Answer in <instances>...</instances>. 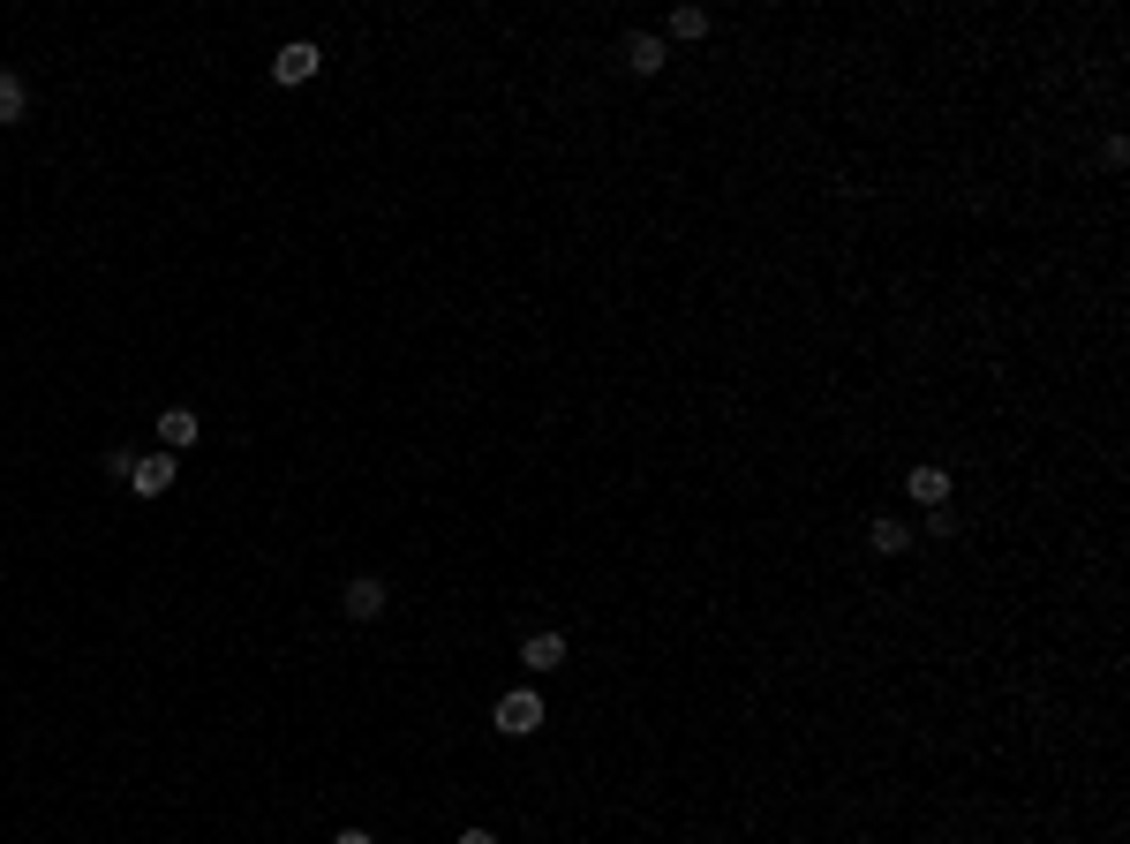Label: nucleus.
Masks as SVG:
<instances>
[{
	"label": "nucleus",
	"instance_id": "obj_10",
	"mask_svg": "<svg viewBox=\"0 0 1130 844\" xmlns=\"http://www.w3.org/2000/svg\"><path fill=\"white\" fill-rule=\"evenodd\" d=\"M23 114H31V91H23V76H15V68H0V128L23 122Z\"/></svg>",
	"mask_w": 1130,
	"mask_h": 844
},
{
	"label": "nucleus",
	"instance_id": "obj_1",
	"mask_svg": "<svg viewBox=\"0 0 1130 844\" xmlns=\"http://www.w3.org/2000/svg\"><path fill=\"white\" fill-rule=\"evenodd\" d=\"M498 731L505 739H536V731H543V694H536V686H513V694L498 701Z\"/></svg>",
	"mask_w": 1130,
	"mask_h": 844
},
{
	"label": "nucleus",
	"instance_id": "obj_12",
	"mask_svg": "<svg viewBox=\"0 0 1130 844\" xmlns=\"http://www.w3.org/2000/svg\"><path fill=\"white\" fill-rule=\"evenodd\" d=\"M136 461H144V453H128V445H114V453H106V475H114V483H136Z\"/></svg>",
	"mask_w": 1130,
	"mask_h": 844
},
{
	"label": "nucleus",
	"instance_id": "obj_2",
	"mask_svg": "<svg viewBox=\"0 0 1130 844\" xmlns=\"http://www.w3.org/2000/svg\"><path fill=\"white\" fill-rule=\"evenodd\" d=\"M317 68H325V53H317L309 39H287L279 53H272V84H309Z\"/></svg>",
	"mask_w": 1130,
	"mask_h": 844
},
{
	"label": "nucleus",
	"instance_id": "obj_9",
	"mask_svg": "<svg viewBox=\"0 0 1130 844\" xmlns=\"http://www.w3.org/2000/svg\"><path fill=\"white\" fill-rule=\"evenodd\" d=\"M867 550H881V558H905V550H912V528H905V520H889V513H881L875 528H867Z\"/></svg>",
	"mask_w": 1130,
	"mask_h": 844
},
{
	"label": "nucleus",
	"instance_id": "obj_3",
	"mask_svg": "<svg viewBox=\"0 0 1130 844\" xmlns=\"http://www.w3.org/2000/svg\"><path fill=\"white\" fill-rule=\"evenodd\" d=\"M384 603H392V595H384V581H377V573H355V581H347V595H339V611H347L355 626L384 619Z\"/></svg>",
	"mask_w": 1130,
	"mask_h": 844
},
{
	"label": "nucleus",
	"instance_id": "obj_13",
	"mask_svg": "<svg viewBox=\"0 0 1130 844\" xmlns=\"http://www.w3.org/2000/svg\"><path fill=\"white\" fill-rule=\"evenodd\" d=\"M927 536H958V513H950V506H927Z\"/></svg>",
	"mask_w": 1130,
	"mask_h": 844
},
{
	"label": "nucleus",
	"instance_id": "obj_6",
	"mask_svg": "<svg viewBox=\"0 0 1130 844\" xmlns=\"http://www.w3.org/2000/svg\"><path fill=\"white\" fill-rule=\"evenodd\" d=\"M905 490H912L920 506H950V467H934V461L912 467V475H905Z\"/></svg>",
	"mask_w": 1130,
	"mask_h": 844
},
{
	"label": "nucleus",
	"instance_id": "obj_5",
	"mask_svg": "<svg viewBox=\"0 0 1130 844\" xmlns=\"http://www.w3.org/2000/svg\"><path fill=\"white\" fill-rule=\"evenodd\" d=\"M128 490H136V498H167V490H173V453H144Z\"/></svg>",
	"mask_w": 1130,
	"mask_h": 844
},
{
	"label": "nucleus",
	"instance_id": "obj_15",
	"mask_svg": "<svg viewBox=\"0 0 1130 844\" xmlns=\"http://www.w3.org/2000/svg\"><path fill=\"white\" fill-rule=\"evenodd\" d=\"M453 844H498V837H490V830H461Z\"/></svg>",
	"mask_w": 1130,
	"mask_h": 844
},
{
	"label": "nucleus",
	"instance_id": "obj_14",
	"mask_svg": "<svg viewBox=\"0 0 1130 844\" xmlns=\"http://www.w3.org/2000/svg\"><path fill=\"white\" fill-rule=\"evenodd\" d=\"M332 844H377V837H370V830H339Z\"/></svg>",
	"mask_w": 1130,
	"mask_h": 844
},
{
	"label": "nucleus",
	"instance_id": "obj_11",
	"mask_svg": "<svg viewBox=\"0 0 1130 844\" xmlns=\"http://www.w3.org/2000/svg\"><path fill=\"white\" fill-rule=\"evenodd\" d=\"M670 39H709V8H670Z\"/></svg>",
	"mask_w": 1130,
	"mask_h": 844
},
{
	"label": "nucleus",
	"instance_id": "obj_4",
	"mask_svg": "<svg viewBox=\"0 0 1130 844\" xmlns=\"http://www.w3.org/2000/svg\"><path fill=\"white\" fill-rule=\"evenodd\" d=\"M520 664H528V672H558V664H566V633L536 626L528 641H520Z\"/></svg>",
	"mask_w": 1130,
	"mask_h": 844
},
{
	"label": "nucleus",
	"instance_id": "obj_7",
	"mask_svg": "<svg viewBox=\"0 0 1130 844\" xmlns=\"http://www.w3.org/2000/svg\"><path fill=\"white\" fill-rule=\"evenodd\" d=\"M197 430H204V422L189 415V408H167V415H159V453H181V445H197Z\"/></svg>",
	"mask_w": 1130,
	"mask_h": 844
},
{
	"label": "nucleus",
	"instance_id": "obj_8",
	"mask_svg": "<svg viewBox=\"0 0 1130 844\" xmlns=\"http://www.w3.org/2000/svg\"><path fill=\"white\" fill-rule=\"evenodd\" d=\"M626 68H633V76H656V68H664V39H656V31H633V39H626Z\"/></svg>",
	"mask_w": 1130,
	"mask_h": 844
}]
</instances>
